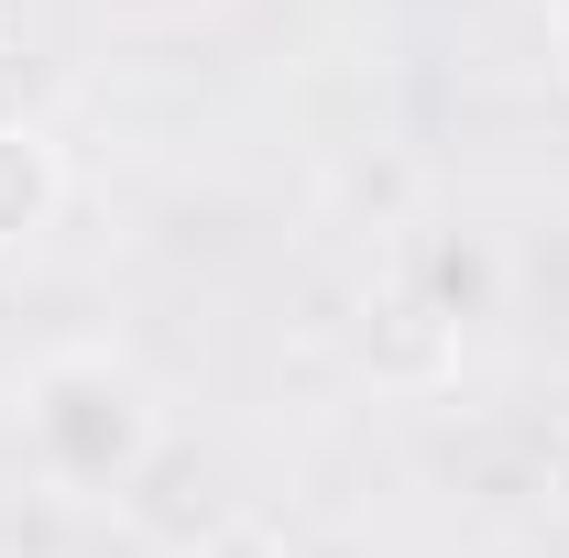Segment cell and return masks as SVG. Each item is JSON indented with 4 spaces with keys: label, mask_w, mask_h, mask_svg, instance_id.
Returning <instances> with one entry per match:
<instances>
[{
    "label": "cell",
    "mask_w": 569,
    "mask_h": 558,
    "mask_svg": "<svg viewBox=\"0 0 569 558\" xmlns=\"http://www.w3.org/2000/svg\"><path fill=\"white\" fill-rule=\"evenodd\" d=\"M22 438H33V460L67 492H110L153 460V395H142L132 361H110V350H56L22 383Z\"/></svg>",
    "instance_id": "6da1fadb"
},
{
    "label": "cell",
    "mask_w": 569,
    "mask_h": 558,
    "mask_svg": "<svg viewBox=\"0 0 569 558\" xmlns=\"http://www.w3.org/2000/svg\"><path fill=\"white\" fill-rule=\"evenodd\" d=\"M67 198V176H56V142L33 132V121H0V241H33L44 219Z\"/></svg>",
    "instance_id": "7a4b0ae2"
},
{
    "label": "cell",
    "mask_w": 569,
    "mask_h": 558,
    "mask_svg": "<svg viewBox=\"0 0 569 558\" xmlns=\"http://www.w3.org/2000/svg\"><path fill=\"white\" fill-rule=\"evenodd\" d=\"M187 558H296V548H284L274 526H252V515H241V526H209V537H198Z\"/></svg>",
    "instance_id": "3957f363"
},
{
    "label": "cell",
    "mask_w": 569,
    "mask_h": 558,
    "mask_svg": "<svg viewBox=\"0 0 569 558\" xmlns=\"http://www.w3.org/2000/svg\"><path fill=\"white\" fill-rule=\"evenodd\" d=\"M548 504H559V515H569V427H559V438H548Z\"/></svg>",
    "instance_id": "277c9868"
},
{
    "label": "cell",
    "mask_w": 569,
    "mask_h": 558,
    "mask_svg": "<svg viewBox=\"0 0 569 558\" xmlns=\"http://www.w3.org/2000/svg\"><path fill=\"white\" fill-rule=\"evenodd\" d=\"M11 11H22V0H0V33H11Z\"/></svg>",
    "instance_id": "5b68a950"
},
{
    "label": "cell",
    "mask_w": 569,
    "mask_h": 558,
    "mask_svg": "<svg viewBox=\"0 0 569 558\" xmlns=\"http://www.w3.org/2000/svg\"><path fill=\"white\" fill-rule=\"evenodd\" d=\"M559 33H569V0H559Z\"/></svg>",
    "instance_id": "8992f818"
}]
</instances>
